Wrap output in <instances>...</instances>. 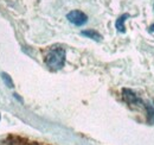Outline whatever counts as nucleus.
Masks as SVG:
<instances>
[{"label":"nucleus","instance_id":"nucleus-1","mask_svg":"<svg viewBox=\"0 0 154 145\" xmlns=\"http://www.w3.org/2000/svg\"><path fill=\"white\" fill-rule=\"evenodd\" d=\"M45 64L51 70H59L65 64V50L63 48H54L45 55Z\"/></svg>","mask_w":154,"mask_h":145},{"label":"nucleus","instance_id":"nucleus-6","mask_svg":"<svg viewBox=\"0 0 154 145\" xmlns=\"http://www.w3.org/2000/svg\"><path fill=\"white\" fill-rule=\"evenodd\" d=\"M145 109L147 111V117H148V123L154 124V106L146 104L145 105Z\"/></svg>","mask_w":154,"mask_h":145},{"label":"nucleus","instance_id":"nucleus-5","mask_svg":"<svg viewBox=\"0 0 154 145\" xmlns=\"http://www.w3.org/2000/svg\"><path fill=\"white\" fill-rule=\"evenodd\" d=\"M83 36L88 37V38H90V39H93V40H95V42H101L102 40V36L95 31V30H84V31H82L81 32Z\"/></svg>","mask_w":154,"mask_h":145},{"label":"nucleus","instance_id":"nucleus-9","mask_svg":"<svg viewBox=\"0 0 154 145\" xmlns=\"http://www.w3.org/2000/svg\"><path fill=\"white\" fill-rule=\"evenodd\" d=\"M0 118H1V117H0Z\"/></svg>","mask_w":154,"mask_h":145},{"label":"nucleus","instance_id":"nucleus-3","mask_svg":"<svg viewBox=\"0 0 154 145\" xmlns=\"http://www.w3.org/2000/svg\"><path fill=\"white\" fill-rule=\"evenodd\" d=\"M66 19H68L71 24H74V25H76V26H82V25L87 24V21H88V16H87L85 13H83L82 11L74 10V11H71V12H69V13L66 14Z\"/></svg>","mask_w":154,"mask_h":145},{"label":"nucleus","instance_id":"nucleus-8","mask_svg":"<svg viewBox=\"0 0 154 145\" xmlns=\"http://www.w3.org/2000/svg\"><path fill=\"white\" fill-rule=\"evenodd\" d=\"M149 31H151V32H154V24H152V25L149 26Z\"/></svg>","mask_w":154,"mask_h":145},{"label":"nucleus","instance_id":"nucleus-2","mask_svg":"<svg viewBox=\"0 0 154 145\" xmlns=\"http://www.w3.org/2000/svg\"><path fill=\"white\" fill-rule=\"evenodd\" d=\"M122 96H123V100H125L129 106H137V107L141 106L142 108H145V105H146V104H145L133 91L125 88V89L122 91Z\"/></svg>","mask_w":154,"mask_h":145},{"label":"nucleus","instance_id":"nucleus-7","mask_svg":"<svg viewBox=\"0 0 154 145\" xmlns=\"http://www.w3.org/2000/svg\"><path fill=\"white\" fill-rule=\"evenodd\" d=\"M1 77H2L4 82L6 83V86H7L8 88H12V87H13V81H12V79H11V76H10L8 74L2 72V74H1Z\"/></svg>","mask_w":154,"mask_h":145},{"label":"nucleus","instance_id":"nucleus-4","mask_svg":"<svg viewBox=\"0 0 154 145\" xmlns=\"http://www.w3.org/2000/svg\"><path fill=\"white\" fill-rule=\"evenodd\" d=\"M128 18H129V14H128V13H125V14L120 16L119 18L116 19V21H115V27H116V30H117L119 32H121V34H125V32H126V26H125V21H126V20H127Z\"/></svg>","mask_w":154,"mask_h":145}]
</instances>
